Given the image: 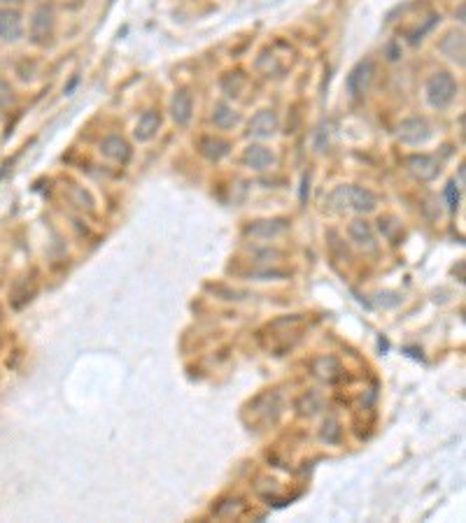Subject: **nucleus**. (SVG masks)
Here are the masks:
<instances>
[{
    "label": "nucleus",
    "instance_id": "9b49d317",
    "mask_svg": "<svg viewBox=\"0 0 466 523\" xmlns=\"http://www.w3.org/2000/svg\"><path fill=\"white\" fill-rule=\"evenodd\" d=\"M245 161H248L254 170H263V167H268L273 163V154H270L266 147H250L248 152H245Z\"/></svg>",
    "mask_w": 466,
    "mask_h": 523
},
{
    "label": "nucleus",
    "instance_id": "2eb2a0df",
    "mask_svg": "<svg viewBox=\"0 0 466 523\" xmlns=\"http://www.w3.org/2000/svg\"><path fill=\"white\" fill-rule=\"evenodd\" d=\"M3 3H7V5H16V3H24V0H3Z\"/></svg>",
    "mask_w": 466,
    "mask_h": 523
},
{
    "label": "nucleus",
    "instance_id": "7ed1b4c3",
    "mask_svg": "<svg viewBox=\"0 0 466 523\" xmlns=\"http://www.w3.org/2000/svg\"><path fill=\"white\" fill-rule=\"evenodd\" d=\"M51 31H54V14H51V7L42 5L35 10L33 21H31V38L38 44H47L51 38Z\"/></svg>",
    "mask_w": 466,
    "mask_h": 523
},
{
    "label": "nucleus",
    "instance_id": "f03ea898",
    "mask_svg": "<svg viewBox=\"0 0 466 523\" xmlns=\"http://www.w3.org/2000/svg\"><path fill=\"white\" fill-rule=\"evenodd\" d=\"M333 198H343V205L357 212H368L375 207V196L366 189H357V186H340L333 193Z\"/></svg>",
    "mask_w": 466,
    "mask_h": 523
},
{
    "label": "nucleus",
    "instance_id": "423d86ee",
    "mask_svg": "<svg viewBox=\"0 0 466 523\" xmlns=\"http://www.w3.org/2000/svg\"><path fill=\"white\" fill-rule=\"evenodd\" d=\"M275 126H278V119L273 112H259L257 117L250 121V133L252 135L266 138L275 130Z\"/></svg>",
    "mask_w": 466,
    "mask_h": 523
},
{
    "label": "nucleus",
    "instance_id": "39448f33",
    "mask_svg": "<svg viewBox=\"0 0 466 523\" xmlns=\"http://www.w3.org/2000/svg\"><path fill=\"white\" fill-rule=\"evenodd\" d=\"M371 75H373V63L371 61H364V63H359L353 73L348 77V88L350 93L355 95H362L366 88H368V82H371Z\"/></svg>",
    "mask_w": 466,
    "mask_h": 523
},
{
    "label": "nucleus",
    "instance_id": "ddd939ff",
    "mask_svg": "<svg viewBox=\"0 0 466 523\" xmlns=\"http://www.w3.org/2000/svg\"><path fill=\"white\" fill-rule=\"evenodd\" d=\"M350 233H353V237H357V240H362L359 244H368V242H373V235H371V228H368L364 221H355L353 226H350Z\"/></svg>",
    "mask_w": 466,
    "mask_h": 523
},
{
    "label": "nucleus",
    "instance_id": "0eeeda50",
    "mask_svg": "<svg viewBox=\"0 0 466 523\" xmlns=\"http://www.w3.org/2000/svg\"><path fill=\"white\" fill-rule=\"evenodd\" d=\"M173 119L180 123V126H187L191 119V95L187 91H178L173 100Z\"/></svg>",
    "mask_w": 466,
    "mask_h": 523
},
{
    "label": "nucleus",
    "instance_id": "9d476101",
    "mask_svg": "<svg viewBox=\"0 0 466 523\" xmlns=\"http://www.w3.org/2000/svg\"><path fill=\"white\" fill-rule=\"evenodd\" d=\"M103 154H108L110 158H114V161L126 163L131 158V149L121 138H108L103 142Z\"/></svg>",
    "mask_w": 466,
    "mask_h": 523
},
{
    "label": "nucleus",
    "instance_id": "20e7f679",
    "mask_svg": "<svg viewBox=\"0 0 466 523\" xmlns=\"http://www.w3.org/2000/svg\"><path fill=\"white\" fill-rule=\"evenodd\" d=\"M24 35L21 12L16 10H0V40L16 42Z\"/></svg>",
    "mask_w": 466,
    "mask_h": 523
},
{
    "label": "nucleus",
    "instance_id": "f257e3e1",
    "mask_svg": "<svg viewBox=\"0 0 466 523\" xmlns=\"http://www.w3.org/2000/svg\"><path fill=\"white\" fill-rule=\"evenodd\" d=\"M427 93H429V103H432L434 108H445V105L452 103V98H455L457 82L447 73H438L429 79Z\"/></svg>",
    "mask_w": 466,
    "mask_h": 523
},
{
    "label": "nucleus",
    "instance_id": "4468645a",
    "mask_svg": "<svg viewBox=\"0 0 466 523\" xmlns=\"http://www.w3.org/2000/svg\"><path fill=\"white\" fill-rule=\"evenodd\" d=\"M447 198H450V207L455 209L457 207V200H460V198H455V184H450V189H447Z\"/></svg>",
    "mask_w": 466,
    "mask_h": 523
},
{
    "label": "nucleus",
    "instance_id": "f8f14e48",
    "mask_svg": "<svg viewBox=\"0 0 466 523\" xmlns=\"http://www.w3.org/2000/svg\"><path fill=\"white\" fill-rule=\"evenodd\" d=\"M213 121L217 123L219 128H228L231 123H235V114L226 108V105H219L217 112L213 114Z\"/></svg>",
    "mask_w": 466,
    "mask_h": 523
},
{
    "label": "nucleus",
    "instance_id": "1a4fd4ad",
    "mask_svg": "<svg viewBox=\"0 0 466 523\" xmlns=\"http://www.w3.org/2000/svg\"><path fill=\"white\" fill-rule=\"evenodd\" d=\"M161 126V117L156 112H145L143 117L138 121V130H136V138L138 140H149L154 138V133L159 130Z\"/></svg>",
    "mask_w": 466,
    "mask_h": 523
},
{
    "label": "nucleus",
    "instance_id": "6e6552de",
    "mask_svg": "<svg viewBox=\"0 0 466 523\" xmlns=\"http://www.w3.org/2000/svg\"><path fill=\"white\" fill-rule=\"evenodd\" d=\"M408 165H410V170L420 177V180H432V177H436V172H438L436 161H434V158H429V156H412L408 161Z\"/></svg>",
    "mask_w": 466,
    "mask_h": 523
}]
</instances>
